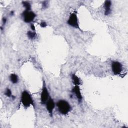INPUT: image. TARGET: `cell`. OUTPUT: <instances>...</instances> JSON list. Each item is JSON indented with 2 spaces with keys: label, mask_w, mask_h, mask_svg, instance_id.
Listing matches in <instances>:
<instances>
[{
  "label": "cell",
  "mask_w": 128,
  "mask_h": 128,
  "mask_svg": "<svg viewBox=\"0 0 128 128\" xmlns=\"http://www.w3.org/2000/svg\"><path fill=\"white\" fill-rule=\"evenodd\" d=\"M112 70L115 75L120 74L122 70V64L118 61H112Z\"/></svg>",
  "instance_id": "cell-6"
},
{
  "label": "cell",
  "mask_w": 128,
  "mask_h": 128,
  "mask_svg": "<svg viewBox=\"0 0 128 128\" xmlns=\"http://www.w3.org/2000/svg\"><path fill=\"white\" fill-rule=\"evenodd\" d=\"M20 101L23 106L26 108L29 107L31 105L34 106L32 96L27 90H24L22 92Z\"/></svg>",
  "instance_id": "cell-2"
},
{
  "label": "cell",
  "mask_w": 128,
  "mask_h": 128,
  "mask_svg": "<svg viewBox=\"0 0 128 128\" xmlns=\"http://www.w3.org/2000/svg\"><path fill=\"white\" fill-rule=\"evenodd\" d=\"M36 34L35 32H34L32 30H29L27 32V36L30 40L34 39L36 38Z\"/></svg>",
  "instance_id": "cell-13"
},
{
  "label": "cell",
  "mask_w": 128,
  "mask_h": 128,
  "mask_svg": "<svg viewBox=\"0 0 128 128\" xmlns=\"http://www.w3.org/2000/svg\"><path fill=\"white\" fill-rule=\"evenodd\" d=\"M40 26L42 27V28H46V26H47V24L46 23V22L44 21H42L40 22Z\"/></svg>",
  "instance_id": "cell-15"
},
{
  "label": "cell",
  "mask_w": 128,
  "mask_h": 128,
  "mask_svg": "<svg viewBox=\"0 0 128 128\" xmlns=\"http://www.w3.org/2000/svg\"><path fill=\"white\" fill-rule=\"evenodd\" d=\"M2 24H4H4H6V22L7 19H6V18H2Z\"/></svg>",
  "instance_id": "cell-18"
},
{
  "label": "cell",
  "mask_w": 128,
  "mask_h": 128,
  "mask_svg": "<svg viewBox=\"0 0 128 128\" xmlns=\"http://www.w3.org/2000/svg\"><path fill=\"white\" fill-rule=\"evenodd\" d=\"M22 4L24 7L25 8V10H31V4L29 2L23 1L22 2Z\"/></svg>",
  "instance_id": "cell-12"
},
{
  "label": "cell",
  "mask_w": 128,
  "mask_h": 128,
  "mask_svg": "<svg viewBox=\"0 0 128 128\" xmlns=\"http://www.w3.org/2000/svg\"><path fill=\"white\" fill-rule=\"evenodd\" d=\"M4 94L8 96V97H12V92L11 90L9 88H6L5 92H4Z\"/></svg>",
  "instance_id": "cell-14"
},
{
  "label": "cell",
  "mask_w": 128,
  "mask_h": 128,
  "mask_svg": "<svg viewBox=\"0 0 128 128\" xmlns=\"http://www.w3.org/2000/svg\"><path fill=\"white\" fill-rule=\"evenodd\" d=\"M10 14H11V15H12V16L14 14V12H13V11L11 12H10Z\"/></svg>",
  "instance_id": "cell-19"
},
{
  "label": "cell",
  "mask_w": 128,
  "mask_h": 128,
  "mask_svg": "<svg viewBox=\"0 0 128 128\" xmlns=\"http://www.w3.org/2000/svg\"><path fill=\"white\" fill-rule=\"evenodd\" d=\"M67 24L72 27L80 29L78 18L76 12H73L70 14L67 20Z\"/></svg>",
  "instance_id": "cell-5"
},
{
  "label": "cell",
  "mask_w": 128,
  "mask_h": 128,
  "mask_svg": "<svg viewBox=\"0 0 128 128\" xmlns=\"http://www.w3.org/2000/svg\"><path fill=\"white\" fill-rule=\"evenodd\" d=\"M30 28H31V30H32V31H34H34H35V30H36L34 25L33 24H30Z\"/></svg>",
  "instance_id": "cell-17"
},
{
  "label": "cell",
  "mask_w": 128,
  "mask_h": 128,
  "mask_svg": "<svg viewBox=\"0 0 128 128\" xmlns=\"http://www.w3.org/2000/svg\"><path fill=\"white\" fill-rule=\"evenodd\" d=\"M50 94L46 87L44 80H43L42 90L40 94V102L42 104H44L50 98Z\"/></svg>",
  "instance_id": "cell-4"
},
{
  "label": "cell",
  "mask_w": 128,
  "mask_h": 128,
  "mask_svg": "<svg viewBox=\"0 0 128 128\" xmlns=\"http://www.w3.org/2000/svg\"><path fill=\"white\" fill-rule=\"evenodd\" d=\"M46 108L48 112L49 113L50 115L52 116V112L53 110L55 108L56 106V104L54 100L50 97L46 102Z\"/></svg>",
  "instance_id": "cell-7"
},
{
  "label": "cell",
  "mask_w": 128,
  "mask_h": 128,
  "mask_svg": "<svg viewBox=\"0 0 128 128\" xmlns=\"http://www.w3.org/2000/svg\"><path fill=\"white\" fill-rule=\"evenodd\" d=\"M48 3H47V2L45 1V2H44L43 3H42V8H47L48 6Z\"/></svg>",
  "instance_id": "cell-16"
},
{
  "label": "cell",
  "mask_w": 128,
  "mask_h": 128,
  "mask_svg": "<svg viewBox=\"0 0 128 128\" xmlns=\"http://www.w3.org/2000/svg\"><path fill=\"white\" fill-rule=\"evenodd\" d=\"M72 82L74 85L79 86L81 84V81L80 78L75 74H72Z\"/></svg>",
  "instance_id": "cell-10"
},
{
  "label": "cell",
  "mask_w": 128,
  "mask_h": 128,
  "mask_svg": "<svg viewBox=\"0 0 128 128\" xmlns=\"http://www.w3.org/2000/svg\"><path fill=\"white\" fill-rule=\"evenodd\" d=\"M56 106L60 114L63 115L67 114L71 110V106L68 102L64 100H60L56 102Z\"/></svg>",
  "instance_id": "cell-1"
},
{
  "label": "cell",
  "mask_w": 128,
  "mask_h": 128,
  "mask_svg": "<svg viewBox=\"0 0 128 128\" xmlns=\"http://www.w3.org/2000/svg\"><path fill=\"white\" fill-rule=\"evenodd\" d=\"M111 6L112 2L110 0H106L104 2V14L106 16H108L111 13Z\"/></svg>",
  "instance_id": "cell-9"
},
{
  "label": "cell",
  "mask_w": 128,
  "mask_h": 128,
  "mask_svg": "<svg viewBox=\"0 0 128 128\" xmlns=\"http://www.w3.org/2000/svg\"><path fill=\"white\" fill-rule=\"evenodd\" d=\"M10 82L14 84L18 83V76L17 74H10Z\"/></svg>",
  "instance_id": "cell-11"
},
{
  "label": "cell",
  "mask_w": 128,
  "mask_h": 128,
  "mask_svg": "<svg viewBox=\"0 0 128 128\" xmlns=\"http://www.w3.org/2000/svg\"><path fill=\"white\" fill-rule=\"evenodd\" d=\"M72 93H74L76 98L78 100V101L79 102H80L82 101V96L80 92V89L79 86L74 85V86L73 87V88L72 90Z\"/></svg>",
  "instance_id": "cell-8"
},
{
  "label": "cell",
  "mask_w": 128,
  "mask_h": 128,
  "mask_svg": "<svg viewBox=\"0 0 128 128\" xmlns=\"http://www.w3.org/2000/svg\"><path fill=\"white\" fill-rule=\"evenodd\" d=\"M21 15L23 18V20L26 23H30L32 22L36 16V14L31 10H24Z\"/></svg>",
  "instance_id": "cell-3"
}]
</instances>
